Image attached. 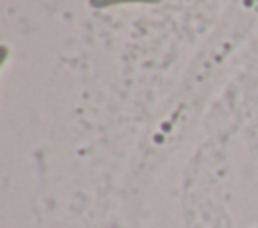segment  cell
I'll list each match as a JSON object with an SVG mask.
<instances>
[{
  "mask_svg": "<svg viewBox=\"0 0 258 228\" xmlns=\"http://www.w3.org/2000/svg\"><path fill=\"white\" fill-rule=\"evenodd\" d=\"M163 0H89L91 8L103 10V8H111V6H119V4H159Z\"/></svg>",
  "mask_w": 258,
  "mask_h": 228,
  "instance_id": "obj_1",
  "label": "cell"
}]
</instances>
